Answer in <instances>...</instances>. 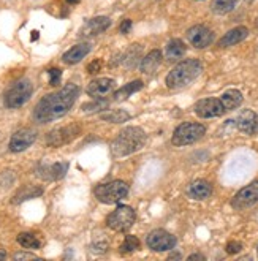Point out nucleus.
<instances>
[{"instance_id": "obj_1", "label": "nucleus", "mask_w": 258, "mask_h": 261, "mask_svg": "<svg viewBox=\"0 0 258 261\" xmlns=\"http://www.w3.org/2000/svg\"><path fill=\"white\" fill-rule=\"evenodd\" d=\"M80 97V87L76 84H67L60 90L44 95L34 110V120L38 124H48V122L64 117Z\"/></svg>"}, {"instance_id": "obj_2", "label": "nucleus", "mask_w": 258, "mask_h": 261, "mask_svg": "<svg viewBox=\"0 0 258 261\" xmlns=\"http://www.w3.org/2000/svg\"><path fill=\"white\" fill-rule=\"evenodd\" d=\"M147 136L140 127H127L120 132L111 144V152L114 157H127L138 152L146 144Z\"/></svg>"}, {"instance_id": "obj_3", "label": "nucleus", "mask_w": 258, "mask_h": 261, "mask_svg": "<svg viewBox=\"0 0 258 261\" xmlns=\"http://www.w3.org/2000/svg\"><path fill=\"white\" fill-rule=\"evenodd\" d=\"M201 71H203V64L198 59L182 60L166 76V86L170 89H182L198 78Z\"/></svg>"}, {"instance_id": "obj_4", "label": "nucleus", "mask_w": 258, "mask_h": 261, "mask_svg": "<svg viewBox=\"0 0 258 261\" xmlns=\"http://www.w3.org/2000/svg\"><path fill=\"white\" fill-rule=\"evenodd\" d=\"M95 198L103 204L119 203L128 195V186L124 180H111L106 184H100L95 189Z\"/></svg>"}, {"instance_id": "obj_5", "label": "nucleus", "mask_w": 258, "mask_h": 261, "mask_svg": "<svg viewBox=\"0 0 258 261\" xmlns=\"http://www.w3.org/2000/svg\"><path fill=\"white\" fill-rule=\"evenodd\" d=\"M206 127L203 124H196V122H186V124H180L171 138V143L177 147L180 146H189L193 144L204 136Z\"/></svg>"}, {"instance_id": "obj_6", "label": "nucleus", "mask_w": 258, "mask_h": 261, "mask_svg": "<svg viewBox=\"0 0 258 261\" xmlns=\"http://www.w3.org/2000/svg\"><path fill=\"white\" fill-rule=\"evenodd\" d=\"M32 83L30 80H19L18 83H14L5 94V106L7 108H21L22 105H25L30 97H32Z\"/></svg>"}, {"instance_id": "obj_7", "label": "nucleus", "mask_w": 258, "mask_h": 261, "mask_svg": "<svg viewBox=\"0 0 258 261\" xmlns=\"http://www.w3.org/2000/svg\"><path fill=\"white\" fill-rule=\"evenodd\" d=\"M135 220H136V214L130 206H119L108 216L106 225L117 233H124L133 226Z\"/></svg>"}, {"instance_id": "obj_8", "label": "nucleus", "mask_w": 258, "mask_h": 261, "mask_svg": "<svg viewBox=\"0 0 258 261\" xmlns=\"http://www.w3.org/2000/svg\"><path fill=\"white\" fill-rule=\"evenodd\" d=\"M80 135H81V127L78 124L60 127V128H56V130L48 133L46 144L49 147H60V146H64V144L71 143L74 138H78Z\"/></svg>"}, {"instance_id": "obj_9", "label": "nucleus", "mask_w": 258, "mask_h": 261, "mask_svg": "<svg viewBox=\"0 0 258 261\" xmlns=\"http://www.w3.org/2000/svg\"><path fill=\"white\" fill-rule=\"evenodd\" d=\"M146 244L154 252H166L176 247V238L171 233L165 231V229H154V231L147 234Z\"/></svg>"}, {"instance_id": "obj_10", "label": "nucleus", "mask_w": 258, "mask_h": 261, "mask_svg": "<svg viewBox=\"0 0 258 261\" xmlns=\"http://www.w3.org/2000/svg\"><path fill=\"white\" fill-rule=\"evenodd\" d=\"M258 203V180H253L249 186H246L244 189H241L231 199V207L242 211L252 207L253 204Z\"/></svg>"}, {"instance_id": "obj_11", "label": "nucleus", "mask_w": 258, "mask_h": 261, "mask_svg": "<svg viewBox=\"0 0 258 261\" xmlns=\"http://www.w3.org/2000/svg\"><path fill=\"white\" fill-rule=\"evenodd\" d=\"M187 40L196 49H204L214 41V34L206 25H193L187 30Z\"/></svg>"}, {"instance_id": "obj_12", "label": "nucleus", "mask_w": 258, "mask_h": 261, "mask_svg": "<svg viewBox=\"0 0 258 261\" xmlns=\"http://www.w3.org/2000/svg\"><path fill=\"white\" fill-rule=\"evenodd\" d=\"M116 90V81L110 78H98L94 80L87 86V95L92 97L94 100H106L111 97Z\"/></svg>"}, {"instance_id": "obj_13", "label": "nucleus", "mask_w": 258, "mask_h": 261, "mask_svg": "<svg viewBox=\"0 0 258 261\" xmlns=\"http://www.w3.org/2000/svg\"><path fill=\"white\" fill-rule=\"evenodd\" d=\"M225 108L220 98H204L195 105V114L201 119H212L223 116Z\"/></svg>"}, {"instance_id": "obj_14", "label": "nucleus", "mask_w": 258, "mask_h": 261, "mask_svg": "<svg viewBox=\"0 0 258 261\" xmlns=\"http://www.w3.org/2000/svg\"><path fill=\"white\" fill-rule=\"evenodd\" d=\"M37 140V132L32 128H21L18 132H14L11 140H10V150L11 152H24L29 149Z\"/></svg>"}, {"instance_id": "obj_15", "label": "nucleus", "mask_w": 258, "mask_h": 261, "mask_svg": "<svg viewBox=\"0 0 258 261\" xmlns=\"http://www.w3.org/2000/svg\"><path fill=\"white\" fill-rule=\"evenodd\" d=\"M111 27V19L106 16H97L89 19L80 30V37L81 38H90V37H97L103 34L105 30H108Z\"/></svg>"}, {"instance_id": "obj_16", "label": "nucleus", "mask_w": 258, "mask_h": 261, "mask_svg": "<svg viewBox=\"0 0 258 261\" xmlns=\"http://www.w3.org/2000/svg\"><path fill=\"white\" fill-rule=\"evenodd\" d=\"M67 171H68V163L57 162L53 165H41L37 170V174L44 180H59L67 174Z\"/></svg>"}, {"instance_id": "obj_17", "label": "nucleus", "mask_w": 258, "mask_h": 261, "mask_svg": "<svg viewBox=\"0 0 258 261\" xmlns=\"http://www.w3.org/2000/svg\"><path fill=\"white\" fill-rule=\"evenodd\" d=\"M238 128L246 135H256L258 133V116L252 110L241 111L236 117Z\"/></svg>"}, {"instance_id": "obj_18", "label": "nucleus", "mask_w": 258, "mask_h": 261, "mask_svg": "<svg viewBox=\"0 0 258 261\" xmlns=\"http://www.w3.org/2000/svg\"><path fill=\"white\" fill-rule=\"evenodd\" d=\"M249 35L247 27H235L230 32H226L220 40H219V48H230V46H235L241 41H244Z\"/></svg>"}, {"instance_id": "obj_19", "label": "nucleus", "mask_w": 258, "mask_h": 261, "mask_svg": "<svg viewBox=\"0 0 258 261\" xmlns=\"http://www.w3.org/2000/svg\"><path fill=\"white\" fill-rule=\"evenodd\" d=\"M211 193H212V186L204 179L193 180L187 189V195L192 199H198V201H203V199L209 198Z\"/></svg>"}, {"instance_id": "obj_20", "label": "nucleus", "mask_w": 258, "mask_h": 261, "mask_svg": "<svg viewBox=\"0 0 258 261\" xmlns=\"http://www.w3.org/2000/svg\"><path fill=\"white\" fill-rule=\"evenodd\" d=\"M90 44L89 43H80L76 46H73L71 49H68L64 56H62V60L65 64L68 65H74V64H78L81 62V60L90 53Z\"/></svg>"}, {"instance_id": "obj_21", "label": "nucleus", "mask_w": 258, "mask_h": 261, "mask_svg": "<svg viewBox=\"0 0 258 261\" xmlns=\"http://www.w3.org/2000/svg\"><path fill=\"white\" fill-rule=\"evenodd\" d=\"M162 64V53L159 49L150 51L141 62V71L144 74H154Z\"/></svg>"}, {"instance_id": "obj_22", "label": "nucleus", "mask_w": 258, "mask_h": 261, "mask_svg": "<svg viewBox=\"0 0 258 261\" xmlns=\"http://www.w3.org/2000/svg\"><path fill=\"white\" fill-rule=\"evenodd\" d=\"M220 101L223 105L225 111L236 110V108H239L241 103H242V94H241L239 90H236V89H230V90L223 92L222 97H220Z\"/></svg>"}, {"instance_id": "obj_23", "label": "nucleus", "mask_w": 258, "mask_h": 261, "mask_svg": "<svg viewBox=\"0 0 258 261\" xmlns=\"http://www.w3.org/2000/svg\"><path fill=\"white\" fill-rule=\"evenodd\" d=\"M186 44L182 40L179 38H174L168 43V46H166V59L171 60V62H174V60H179L186 56Z\"/></svg>"}, {"instance_id": "obj_24", "label": "nucleus", "mask_w": 258, "mask_h": 261, "mask_svg": "<svg viewBox=\"0 0 258 261\" xmlns=\"http://www.w3.org/2000/svg\"><path fill=\"white\" fill-rule=\"evenodd\" d=\"M143 89V81L141 80H136V81H132L125 86H122L119 90L114 92V100L116 101H122V100H127L132 94H135V92H138Z\"/></svg>"}, {"instance_id": "obj_25", "label": "nucleus", "mask_w": 258, "mask_h": 261, "mask_svg": "<svg viewBox=\"0 0 258 261\" xmlns=\"http://www.w3.org/2000/svg\"><path fill=\"white\" fill-rule=\"evenodd\" d=\"M43 195V189L41 187H34V186H27L24 189H21L16 195L13 196V203L18 204V203H22V201H27V199H32V198H37Z\"/></svg>"}, {"instance_id": "obj_26", "label": "nucleus", "mask_w": 258, "mask_h": 261, "mask_svg": "<svg viewBox=\"0 0 258 261\" xmlns=\"http://www.w3.org/2000/svg\"><path fill=\"white\" fill-rule=\"evenodd\" d=\"M100 117L106 122H113V124H122V122H127L130 119V114L124 110H108L106 113H101Z\"/></svg>"}, {"instance_id": "obj_27", "label": "nucleus", "mask_w": 258, "mask_h": 261, "mask_svg": "<svg viewBox=\"0 0 258 261\" xmlns=\"http://www.w3.org/2000/svg\"><path fill=\"white\" fill-rule=\"evenodd\" d=\"M18 244L21 245V247L27 249V250H37V249H40V245H41L40 239L32 233H21L18 236Z\"/></svg>"}, {"instance_id": "obj_28", "label": "nucleus", "mask_w": 258, "mask_h": 261, "mask_svg": "<svg viewBox=\"0 0 258 261\" xmlns=\"http://www.w3.org/2000/svg\"><path fill=\"white\" fill-rule=\"evenodd\" d=\"M239 0H214L211 5V10L216 14H226L235 10V7L238 5Z\"/></svg>"}, {"instance_id": "obj_29", "label": "nucleus", "mask_w": 258, "mask_h": 261, "mask_svg": "<svg viewBox=\"0 0 258 261\" xmlns=\"http://www.w3.org/2000/svg\"><path fill=\"white\" fill-rule=\"evenodd\" d=\"M140 249V239L136 236H127L124 244L120 245V253H132Z\"/></svg>"}, {"instance_id": "obj_30", "label": "nucleus", "mask_w": 258, "mask_h": 261, "mask_svg": "<svg viewBox=\"0 0 258 261\" xmlns=\"http://www.w3.org/2000/svg\"><path fill=\"white\" fill-rule=\"evenodd\" d=\"M48 74H49V84L51 86H59L60 84V78H62V71H60L59 68H51L49 71H48Z\"/></svg>"}, {"instance_id": "obj_31", "label": "nucleus", "mask_w": 258, "mask_h": 261, "mask_svg": "<svg viewBox=\"0 0 258 261\" xmlns=\"http://www.w3.org/2000/svg\"><path fill=\"white\" fill-rule=\"evenodd\" d=\"M242 250V244L238 242V241H230L228 244H226V253L230 255H236Z\"/></svg>"}, {"instance_id": "obj_32", "label": "nucleus", "mask_w": 258, "mask_h": 261, "mask_svg": "<svg viewBox=\"0 0 258 261\" xmlns=\"http://www.w3.org/2000/svg\"><path fill=\"white\" fill-rule=\"evenodd\" d=\"M101 67H103V62H101L100 59H97V60H94V62H90V64L87 65V71H89L90 74H95V73L101 71Z\"/></svg>"}, {"instance_id": "obj_33", "label": "nucleus", "mask_w": 258, "mask_h": 261, "mask_svg": "<svg viewBox=\"0 0 258 261\" xmlns=\"http://www.w3.org/2000/svg\"><path fill=\"white\" fill-rule=\"evenodd\" d=\"M130 29H132V21L130 19H125L122 21V24H120V34H128L130 32Z\"/></svg>"}, {"instance_id": "obj_34", "label": "nucleus", "mask_w": 258, "mask_h": 261, "mask_svg": "<svg viewBox=\"0 0 258 261\" xmlns=\"http://www.w3.org/2000/svg\"><path fill=\"white\" fill-rule=\"evenodd\" d=\"M35 255L32 253H18V255H14V259H34Z\"/></svg>"}, {"instance_id": "obj_35", "label": "nucleus", "mask_w": 258, "mask_h": 261, "mask_svg": "<svg viewBox=\"0 0 258 261\" xmlns=\"http://www.w3.org/2000/svg\"><path fill=\"white\" fill-rule=\"evenodd\" d=\"M193 259H201V261H204V256H203V255H200V253L190 255V256H189V261H193Z\"/></svg>"}, {"instance_id": "obj_36", "label": "nucleus", "mask_w": 258, "mask_h": 261, "mask_svg": "<svg viewBox=\"0 0 258 261\" xmlns=\"http://www.w3.org/2000/svg\"><path fill=\"white\" fill-rule=\"evenodd\" d=\"M68 4H71V5H76V4H80V0H67Z\"/></svg>"}, {"instance_id": "obj_37", "label": "nucleus", "mask_w": 258, "mask_h": 261, "mask_svg": "<svg viewBox=\"0 0 258 261\" xmlns=\"http://www.w3.org/2000/svg\"><path fill=\"white\" fill-rule=\"evenodd\" d=\"M38 38V32H32V40H37Z\"/></svg>"}, {"instance_id": "obj_38", "label": "nucleus", "mask_w": 258, "mask_h": 261, "mask_svg": "<svg viewBox=\"0 0 258 261\" xmlns=\"http://www.w3.org/2000/svg\"><path fill=\"white\" fill-rule=\"evenodd\" d=\"M0 258H5V252H0Z\"/></svg>"}, {"instance_id": "obj_39", "label": "nucleus", "mask_w": 258, "mask_h": 261, "mask_svg": "<svg viewBox=\"0 0 258 261\" xmlns=\"http://www.w3.org/2000/svg\"><path fill=\"white\" fill-rule=\"evenodd\" d=\"M196 2H200V0H196Z\"/></svg>"}]
</instances>
